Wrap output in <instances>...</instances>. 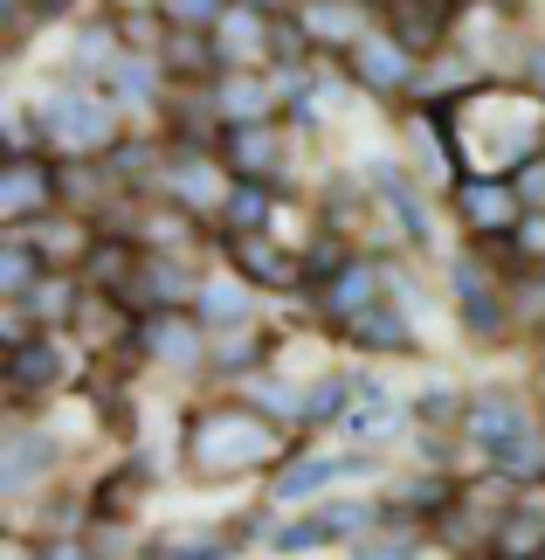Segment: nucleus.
<instances>
[{
  "label": "nucleus",
  "mask_w": 545,
  "mask_h": 560,
  "mask_svg": "<svg viewBox=\"0 0 545 560\" xmlns=\"http://www.w3.org/2000/svg\"><path fill=\"white\" fill-rule=\"evenodd\" d=\"M242 264H249L256 277H283V256H270V249H256V243H242Z\"/></svg>",
  "instance_id": "nucleus-18"
},
{
  "label": "nucleus",
  "mask_w": 545,
  "mask_h": 560,
  "mask_svg": "<svg viewBox=\"0 0 545 560\" xmlns=\"http://www.w3.org/2000/svg\"><path fill=\"white\" fill-rule=\"evenodd\" d=\"M42 201H49V180H42L35 166H14L8 187H0V214H8V222H21V214L42 208Z\"/></svg>",
  "instance_id": "nucleus-10"
},
{
  "label": "nucleus",
  "mask_w": 545,
  "mask_h": 560,
  "mask_svg": "<svg viewBox=\"0 0 545 560\" xmlns=\"http://www.w3.org/2000/svg\"><path fill=\"white\" fill-rule=\"evenodd\" d=\"M256 35H263V28H256L249 14H222V21H214V49H228V56H242V62L256 49Z\"/></svg>",
  "instance_id": "nucleus-13"
},
{
  "label": "nucleus",
  "mask_w": 545,
  "mask_h": 560,
  "mask_svg": "<svg viewBox=\"0 0 545 560\" xmlns=\"http://www.w3.org/2000/svg\"><path fill=\"white\" fill-rule=\"evenodd\" d=\"M49 560H83V553L76 547H49Z\"/></svg>",
  "instance_id": "nucleus-20"
},
{
  "label": "nucleus",
  "mask_w": 545,
  "mask_h": 560,
  "mask_svg": "<svg viewBox=\"0 0 545 560\" xmlns=\"http://www.w3.org/2000/svg\"><path fill=\"white\" fill-rule=\"evenodd\" d=\"M374 298H380L374 270H366V264H353V270H345L332 291H324V305H332V318H345V326H353V318H366V312H374Z\"/></svg>",
  "instance_id": "nucleus-6"
},
{
  "label": "nucleus",
  "mask_w": 545,
  "mask_h": 560,
  "mask_svg": "<svg viewBox=\"0 0 545 560\" xmlns=\"http://www.w3.org/2000/svg\"><path fill=\"white\" fill-rule=\"evenodd\" d=\"M463 208H470V222H476V229H505L518 201H511V187H490V180H470V187H463Z\"/></svg>",
  "instance_id": "nucleus-9"
},
{
  "label": "nucleus",
  "mask_w": 545,
  "mask_h": 560,
  "mask_svg": "<svg viewBox=\"0 0 545 560\" xmlns=\"http://www.w3.org/2000/svg\"><path fill=\"white\" fill-rule=\"evenodd\" d=\"M353 332H359V347H374V353H414V332L401 326L394 312H366V318H353Z\"/></svg>",
  "instance_id": "nucleus-7"
},
{
  "label": "nucleus",
  "mask_w": 545,
  "mask_h": 560,
  "mask_svg": "<svg viewBox=\"0 0 545 560\" xmlns=\"http://www.w3.org/2000/svg\"><path fill=\"white\" fill-rule=\"evenodd\" d=\"M470 436L476 443H484V450H497V443H525V416H518V408L511 401H476L470 408Z\"/></svg>",
  "instance_id": "nucleus-3"
},
{
  "label": "nucleus",
  "mask_w": 545,
  "mask_h": 560,
  "mask_svg": "<svg viewBox=\"0 0 545 560\" xmlns=\"http://www.w3.org/2000/svg\"><path fill=\"white\" fill-rule=\"evenodd\" d=\"M62 374V360H56V339H42V347H21L14 353V381L21 387H35V381H56Z\"/></svg>",
  "instance_id": "nucleus-12"
},
{
  "label": "nucleus",
  "mask_w": 545,
  "mask_h": 560,
  "mask_svg": "<svg viewBox=\"0 0 545 560\" xmlns=\"http://www.w3.org/2000/svg\"><path fill=\"white\" fill-rule=\"evenodd\" d=\"M304 416H345V381H318L311 401H304Z\"/></svg>",
  "instance_id": "nucleus-15"
},
{
  "label": "nucleus",
  "mask_w": 545,
  "mask_h": 560,
  "mask_svg": "<svg viewBox=\"0 0 545 560\" xmlns=\"http://www.w3.org/2000/svg\"><path fill=\"white\" fill-rule=\"evenodd\" d=\"M208 318H242V291H235V284H214L208 291Z\"/></svg>",
  "instance_id": "nucleus-17"
},
{
  "label": "nucleus",
  "mask_w": 545,
  "mask_h": 560,
  "mask_svg": "<svg viewBox=\"0 0 545 560\" xmlns=\"http://www.w3.org/2000/svg\"><path fill=\"white\" fill-rule=\"evenodd\" d=\"M249 8H270V0H249Z\"/></svg>",
  "instance_id": "nucleus-21"
},
{
  "label": "nucleus",
  "mask_w": 545,
  "mask_h": 560,
  "mask_svg": "<svg viewBox=\"0 0 545 560\" xmlns=\"http://www.w3.org/2000/svg\"><path fill=\"white\" fill-rule=\"evenodd\" d=\"M49 139H62V145H104V139H111V118H104L97 104H83V97H56L49 104Z\"/></svg>",
  "instance_id": "nucleus-1"
},
{
  "label": "nucleus",
  "mask_w": 545,
  "mask_h": 560,
  "mask_svg": "<svg viewBox=\"0 0 545 560\" xmlns=\"http://www.w3.org/2000/svg\"><path fill=\"white\" fill-rule=\"evenodd\" d=\"M42 464H49V457H42V443H14V464H8V491H21V485H28Z\"/></svg>",
  "instance_id": "nucleus-14"
},
{
  "label": "nucleus",
  "mask_w": 545,
  "mask_h": 560,
  "mask_svg": "<svg viewBox=\"0 0 545 560\" xmlns=\"http://www.w3.org/2000/svg\"><path fill=\"white\" fill-rule=\"evenodd\" d=\"M414 77V62L401 42H359V83L366 91H401V83Z\"/></svg>",
  "instance_id": "nucleus-2"
},
{
  "label": "nucleus",
  "mask_w": 545,
  "mask_h": 560,
  "mask_svg": "<svg viewBox=\"0 0 545 560\" xmlns=\"http://www.w3.org/2000/svg\"><path fill=\"white\" fill-rule=\"evenodd\" d=\"M0 277H8V291L21 298V291H28V277H35V256L21 249V243H8V264H0Z\"/></svg>",
  "instance_id": "nucleus-16"
},
{
  "label": "nucleus",
  "mask_w": 545,
  "mask_h": 560,
  "mask_svg": "<svg viewBox=\"0 0 545 560\" xmlns=\"http://www.w3.org/2000/svg\"><path fill=\"white\" fill-rule=\"evenodd\" d=\"M214 104H222V112L235 118V125H263V104H270V91L256 77H228L222 91H214Z\"/></svg>",
  "instance_id": "nucleus-8"
},
{
  "label": "nucleus",
  "mask_w": 545,
  "mask_h": 560,
  "mask_svg": "<svg viewBox=\"0 0 545 560\" xmlns=\"http://www.w3.org/2000/svg\"><path fill=\"white\" fill-rule=\"evenodd\" d=\"M353 470H374V457H311V464H297V470H283V478H276V499H297V491L353 478Z\"/></svg>",
  "instance_id": "nucleus-5"
},
{
  "label": "nucleus",
  "mask_w": 545,
  "mask_h": 560,
  "mask_svg": "<svg viewBox=\"0 0 545 560\" xmlns=\"http://www.w3.org/2000/svg\"><path fill=\"white\" fill-rule=\"evenodd\" d=\"M152 553L159 560H228V540L214 526H173V533L152 540Z\"/></svg>",
  "instance_id": "nucleus-4"
},
{
  "label": "nucleus",
  "mask_w": 545,
  "mask_h": 560,
  "mask_svg": "<svg viewBox=\"0 0 545 560\" xmlns=\"http://www.w3.org/2000/svg\"><path fill=\"white\" fill-rule=\"evenodd\" d=\"M270 153H276V139L263 132V125H235V132H228V160L242 166L249 180H263V174H256V166H263Z\"/></svg>",
  "instance_id": "nucleus-11"
},
{
  "label": "nucleus",
  "mask_w": 545,
  "mask_h": 560,
  "mask_svg": "<svg viewBox=\"0 0 545 560\" xmlns=\"http://www.w3.org/2000/svg\"><path fill=\"white\" fill-rule=\"evenodd\" d=\"M422 416H455V387H428V401H422Z\"/></svg>",
  "instance_id": "nucleus-19"
}]
</instances>
